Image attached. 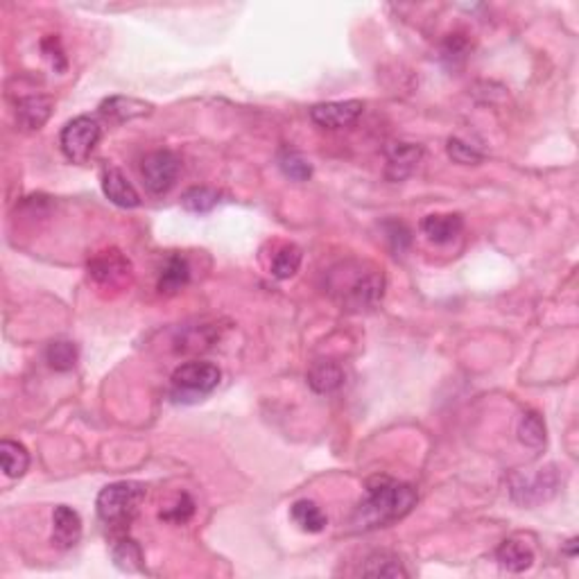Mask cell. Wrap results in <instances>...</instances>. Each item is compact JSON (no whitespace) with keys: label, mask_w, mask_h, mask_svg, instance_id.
<instances>
[{"label":"cell","mask_w":579,"mask_h":579,"mask_svg":"<svg viewBox=\"0 0 579 579\" xmlns=\"http://www.w3.org/2000/svg\"><path fill=\"white\" fill-rule=\"evenodd\" d=\"M417 489L408 482L394 477L376 476L367 480V496L353 514V525L358 530H376L408 517L417 505Z\"/></svg>","instance_id":"6da1fadb"},{"label":"cell","mask_w":579,"mask_h":579,"mask_svg":"<svg viewBox=\"0 0 579 579\" xmlns=\"http://www.w3.org/2000/svg\"><path fill=\"white\" fill-rule=\"evenodd\" d=\"M331 293L349 310H367L378 306L385 293L383 269L369 263L344 265L342 272H333Z\"/></svg>","instance_id":"7a4b0ae2"},{"label":"cell","mask_w":579,"mask_h":579,"mask_svg":"<svg viewBox=\"0 0 579 579\" xmlns=\"http://www.w3.org/2000/svg\"><path fill=\"white\" fill-rule=\"evenodd\" d=\"M145 496L147 489L141 482H113L98 493L95 500L100 521L113 527L129 525L136 518Z\"/></svg>","instance_id":"3957f363"},{"label":"cell","mask_w":579,"mask_h":579,"mask_svg":"<svg viewBox=\"0 0 579 579\" xmlns=\"http://www.w3.org/2000/svg\"><path fill=\"white\" fill-rule=\"evenodd\" d=\"M219 378L222 374L211 362H186L172 374V396L175 401L195 403L218 387Z\"/></svg>","instance_id":"277c9868"},{"label":"cell","mask_w":579,"mask_h":579,"mask_svg":"<svg viewBox=\"0 0 579 579\" xmlns=\"http://www.w3.org/2000/svg\"><path fill=\"white\" fill-rule=\"evenodd\" d=\"M100 141V125L91 116H78L59 134V145H62L63 156L73 163H84L91 156Z\"/></svg>","instance_id":"5b68a950"},{"label":"cell","mask_w":579,"mask_h":579,"mask_svg":"<svg viewBox=\"0 0 579 579\" xmlns=\"http://www.w3.org/2000/svg\"><path fill=\"white\" fill-rule=\"evenodd\" d=\"M143 184L154 195H166L179 177V159L170 150H156L141 163Z\"/></svg>","instance_id":"8992f818"},{"label":"cell","mask_w":579,"mask_h":579,"mask_svg":"<svg viewBox=\"0 0 579 579\" xmlns=\"http://www.w3.org/2000/svg\"><path fill=\"white\" fill-rule=\"evenodd\" d=\"M559 489V473L555 467L541 468L532 477H514L511 480V498L518 505H539V502L552 498Z\"/></svg>","instance_id":"52a82bcc"},{"label":"cell","mask_w":579,"mask_h":579,"mask_svg":"<svg viewBox=\"0 0 579 579\" xmlns=\"http://www.w3.org/2000/svg\"><path fill=\"white\" fill-rule=\"evenodd\" d=\"M365 112V104L360 100H342V103H321L310 109V118L315 125L324 129H344L358 122V118Z\"/></svg>","instance_id":"ba28073f"},{"label":"cell","mask_w":579,"mask_h":579,"mask_svg":"<svg viewBox=\"0 0 579 579\" xmlns=\"http://www.w3.org/2000/svg\"><path fill=\"white\" fill-rule=\"evenodd\" d=\"M424 150L414 143H392L387 147V166H385V177L390 181H405L414 175L419 166Z\"/></svg>","instance_id":"9c48e42d"},{"label":"cell","mask_w":579,"mask_h":579,"mask_svg":"<svg viewBox=\"0 0 579 579\" xmlns=\"http://www.w3.org/2000/svg\"><path fill=\"white\" fill-rule=\"evenodd\" d=\"M82 539V518L69 505H59L53 511V543L62 550H69Z\"/></svg>","instance_id":"30bf717a"},{"label":"cell","mask_w":579,"mask_h":579,"mask_svg":"<svg viewBox=\"0 0 579 579\" xmlns=\"http://www.w3.org/2000/svg\"><path fill=\"white\" fill-rule=\"evenodd\" d=\"M53 98L48 95H29V98H21L19 107H16V120H19L21 129L25 132H37L48 122L50 113H53Z\"/></svg>","instance_id":"8fae6325"},{"label":"cell","mask_w":579,"mask_h":579,"mask_svg":"<svg viewBox=\"0 0 579 579\" xmlns=\"http://www.w3.org/2000/svg\"><path fill=\"white\" fill-rule=\"evenodd\" d=\"M464 229V219L458 213H434L426 215L421 222V231L426 234V238L434 244H446L453 243Z\"/></svg>","instance_id":"7c38bea8"},{"label":"cell","mask_w":579,"mask_h":579,"mask_svg":"<svg viewBox=\"0 0 579 579\" xmlns=\"http://www.w3.org/2000/svg\"><path fill=\"white\" fill-rule=\"evenodd\" d=\"M88 274L103 285H116L118 281H122L129 274V261L120 252L112 249V252L100 253L98 259H93L88 263Z\"/></svg>","instance_id":"4fadbf2b"},{"label":"cell","mask_w":579,"mask_h":579,"mask_svg":"<svg viewBox=\"0 0 579 579\" xmlns=\"http://www.w3.org/2000/svg\"><path fill=\"white\" fill-rule=\"evenodd\" d=\"M103 190L104 195L120 209H136L141 204V197H138L132 181L127 179L118 168H107L103 172Z\"/></svg>","instance_id":"5bb4252c"},{"label":"cell","mask_w":579,"mask_h":579,"mask_svg":"<svg viewBox=\"0 0 579 579\" xmlns=\"http://www.w3.org/2000/svg\"><path fill=\"white\" fill-rule=\"evenodd\" d=\"M344 369L333 360H319L308 369V385L315 394H333L344 385Z\"/></svg>","instance_id":"9a60e30c"},{"label":"cell","mask_w":579,"mask_h":579,"mask_svg":"<svg viewBox=\"0 0 579 579\" xmlns=\"http://www.w3.org/2000/svg\"><path fill=\"white\" fill-rule=\"evenodd\" d=\"M498 564L509 573H523L534 564V552L527 543L518 539H507L502 541L500 548L496 550Z\"/></svg>","instance_id":"2e32d148"},{"label":"cell","mask_w":579,"mask_h":579,"mask_svg":"<svg viewBox=\"0 0 579 579\" xmlns=\"http://www.w3.org/2000/svg\"><path fill=\"white\" fill-rule=\"evenodd\" d=\"M150 112L152 104L136 98H122V95H113V98H107L100 104V113H103L104 118H109V120L116 122L134 120V118L147 116Z\"/></svg>","instance_id":"e0dca14e"},{"label":"cell","mask_w":579,"mask_h":579,"mask_svg":"<svg viewBox=\"0 0 579 579\" xmlns=\"http://www.w3.org/2000/svg\"><path fill=\"white\" fill-rule=\"evenodd\" d=\"M190 281V265L184 256H170L161 269L159 277V293L175 294L181 287L188 285Z\"/></svg>","instance_id":"ac0fdd59"},{"label":"cell","mask_w":579,"mask_h":579,"mask_svg":"<svg viewBox=\"0 0 579 579\" xmlns=\"http://www.w3.org/2000/svg\"><path fill=\"white\" fill-rule=\"evenodd\" d=\"M360 575H365V577H408V570L399 557L390 555V552H376L365 561Z\"/></svg>","instance_id":"d6986e66"},{"label":"cell","mask_w":579,"mask_h":579,"mask_svg":"<svg viewBox=\"0 0 579 579\" xmlns=\"http://www.w3.org/2000/svg\"><path fill=\"white\" fill-rule=\"evenodd\" d=\"M290 514H293V521L303 532H310V534H317V532H321L328 525L327 514L312 500H297L293 505V509H290Z\"/></svg>","instance_id":"ffe728a7"},{"label":"cell","mask_w":579,"mask_h":579,"mask_svg":"<svg viewBox=\"0 0 579 579\" xmlns=\"http://www.w3.org/2000/svg\"><path fill=\"white\" fill-rule=\"evenodd\" d=\"M0 462L7 477H23L29 467V453L19 442H0Z\"/></svg>","instance_id":"44dd1931"},{"label":"cell","mask_w":579,"mask_h":579,"mask_svg":"<svg viewBox=\"0 0 579 579\" xmlns=\"http://www.w3.org/2000/svg\"><path fill=\"white\" fill-rule=\"evenodd\" d=\"M112 557L122 573H143V550L134 539H118Z\"/></svg>","instance_id":"7402d4cb"},{"label":"cell","mask_w":579,"mask_h":579,"mask_svg":"<svg viewBox=\"0 0 579 579\" xmlns=\"http://www.w3.org/2000/svg\"><path fill=\"white\" fill-rule=\"evenodd\" d=\"M518 439L530 448H541L545 443V421L539 412L527 409L518 421Z\"/></svg>","instance_id":"603a6c76"},{"label":"cell","mask_w":579,"mask_h":579,"mask_svg":"<svg viewBox=\"0 0 579 579\" xmlns=\"http://www.w3.org/2000/svg\"><path fill=\"white\" fill-rule=\"evenodd\" d=\"M219 202V195L213 188H206V186H193L181 195V206H184L188 213H209V211L215 209V204Z\"/></svg>","instance_id":"cb8c5ba5"},{"label":"cell","mask_w":579,"mask_h":579,"mask_svg":"<svg viewBox=\"0 0 579 579\" xmlns=\"http://www.w3.org/2000/svg\"><path fill=\"white\" fill-rule=\"evenodd\" d=\"M283 175L293 181H308L312 177V163L297 150H283L278 156Z\"/></svg>","instance_id":"d4e9b609"},{"label":"cell","mask_w":579,"mask_h":579,"mask_svg":"<svg viewBox=\"0 0 579 579\" xmlns=\"http://www.w3.org/2000/svg\"><path fill=\"white\" fill-rule=\"evenodd\" d=\"M299 265H302V249L294 244H283L277 249L272 259V274L277 278H290L297 274Z\"/></svg>","instance_id":"484cf974"},{"label":"cell","mask_w":579,"mask_h":579,"mask_svg":"<svg viewBox=\"0 0 579 579\" xmlns=\"http://www.w3.org/2000/svg\"><path fill=\"white\" fill-rule=\"evenodd\" d=\"M45 360L54 371H70L78 365V346L73 342H53L45 351Z\"/></svg>","instance_id":"4316f807"},{"label":"cell","mask_w":579,"mask_h":579,"mask_svg":"<svg viewBox=\"0 0 579 579\" xmlns=\"http://www.w3.org/2000/svg\"><path fill=\"white\" fill-rule=\"evenodd\" d=\"M193 514H195V502H193V498H190L188 493H181V496L177 498L170 507H166V509L161 511L159 517H161V521L181 525V523L190 521V517H193Z\"/></svg>","instance_id":"83f0119b"},{"label":"cell","mask_w":579,"mask_h":579,"mask_svg":"<svg viewBox=\"0 0 579 579\" xmlns=\"http://www.w3.org/2000/svg\"><path fill=\"white\" fill-rule=\"evenodd\" d=\"M448 156H451L455 163H459V166H477V163L484 159L480 150H476V147L468 145V143L459 141V138H451V141H448Z\"/></svg>","instance_id":"f1b7e54d"},{"label":"cell","mask_w":579,"mask_h":579,"mask_svg":"<svg viewBox=\"0 0 579 579\" xmlns=\"http://www.w3.org/2000/svg\"><path fill=\"white\" fill-rule=\"evenodd\" d=\"M385 234H387V240H390L396 252H403L409 244V231L403 222H394V219L385 222Z\"/></svg>","instance_id":"f546056e"},{"label":"cell","mask_w":579,"mask_h":579,"mask_svg":"<svg viewBox=\"0 0 579 579\" xmlns=\"http://www.w3.org/2000/svg\"><path fill=\"white\" fill-rule=\"evenodd\" d=\"M442 57L443 59H464L467 57V41L462 39L459 35H451V39L446 41V45H443L442 50Z\"/></svg>","instance_id":"4dcf8cb0"},{"label":"cell","mask_w":579,"mask_h":579,"mask_svg":"<svg viewBox=\"0 0 579 579\" xmlns=\"http://www.w3.org/2000/svg\"><path fill=\"white\" fill-rule=\"evenodd\" d=\"M566 552H568L570 557H575V552H577V539L568 541V548H566Z\"/></svg>","instance_id":"1f68e13d"}]
</instances>
